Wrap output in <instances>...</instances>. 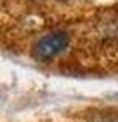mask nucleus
I'll return each mask as SVG.
<instances>
[{"mask_svg":"<svg viewBox=\"0 0 118 122\" xmlns=\"http://www.w3.org/2000/svg\"><path fill=\"white\" fill-rule=\"evenodd\" d=\"M70 44V38L65 31H50L36 41L32 46V57L41 62H50L60 56Z\"/></svg>","mask_w":118,"mask_h":122,"instance_id":"obj_1","label":"nucleus"}]
</instances>
